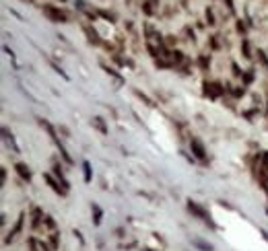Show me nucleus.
<instances>
[{"mask_svg": "<svg viewBox=\"0 0 268 251\" xmlns=\"http://www.w3.org/2000/svg\"><path fill=\"white\" fill-rule=\"evenodd\" d=\"M190 144H192V150H194V154H196L198 158H204V157H206V150H204V146H202V142H200V140H196V138H194Z\"/></svg>", "mask_w": 268, "mask_h": 251, "instance_id": "nucleus-2", "label": "nucleus"}, {"mask_svg": "<svg viewBox=\"0 0 268 251\" xmlns=\"http://www.w3.org/2000/svg\"><path fill=\"white\" fill-rule=\"evenodd\" d=\"M17 171H19V175H21L23 179H27V181L31 179V173L27 171V167H25V165H17Z\"/></svg>", "mask_w": 268, "mask_h": 251, "instance_id": "nucleus-4", "label": "nucleus"}, {"mask_svg": "<svg viewBox=\"0 0 268 251\" xmlns=\"http://www.w3.org/2000/svg\"><path fill=\"white\" fill-rule=\"evenodd\" d=\"M44 13H45L48 17H50L52 21H66V15L62 13V10L54 8V6H45V8H44Z\"/></svg>", "mask_w": 268, "mask_h": 251, "instance_id": "nucleus-1", "label": "nucleus"}, {"mask_svg": "<svg viewBox=\"0 0 268 251\" xmlns=\"http://www.w3.org/2000/svg\"><path fill=\"white\" fill-rule=\"evenodd\" d=\"M85 179H87V181L91 179V169H89V163H85Z\"/></svg>", "mask_w": 268, "mask_h": 251, "instance_id": "nucleus-6", "label": "nucleus"}, {"mask_svg": "<svg viewBox=\"0 0 268 251\" xmlns=\"http://www.w3.org/2000/svg\"><path fill=\"white\" fill-rule=\"evenodd\" d=\"M93 123L101 130V132H105V126H103V122H101V118H95V119H93Z\"/></svg>", "mask_w": 268, "mask_h": 251, "instance_id": "nucleus-5", "label": "nucleus"}, {"mask_svg": "<svg viewBox=\"0 0 268 251\" xmlns=\"http://www.w3.org/2000/svg\"><path fill=\"white\" fill-rule=\"evenodd\" d=\"M188 208H190V210L194 212V214H198V216L202 218V220H209V218H206V212H204V210H202L200 206H196L194 202H190V204H188Z\"/></svg>", "mask_w": 268, "mask_h": 251, "instance_id": "nucleus-3", "label": "nucleus"}]
</instances>
